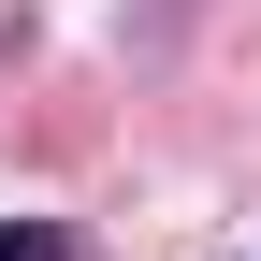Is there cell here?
I'll return each mask as SVG.
<instances>
[{
  "label": "cell",
  "mask_w": 261,
  "mask_h": 261,
  "mask_svg": "<svg viewBox=\"0 0 261 261\" xmlns=\"http://www.w3.org/2000/svg\"><path fill=\"white\" fill-rule=\"evenodd\" d=\"M0 261H73V247H58V232H0Z\"/></svg>",
  "instance_id": "obj_1"
}]
</instances>
